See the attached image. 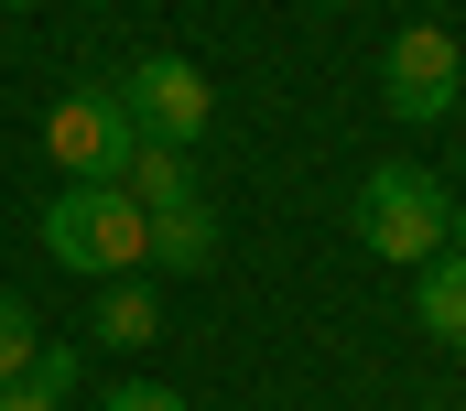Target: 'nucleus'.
Segmentation results:
<instances>
[{"instance_id":"obj_1","label":"nucleus","mask_w":466,"mask_h":411,"mask_svg":"<svg viewBox=\"0 0 466 411\" xmlns=\"http://www.w3.org/2000/svg\"><path fill=\"white\" fill-rule=\"evenodd\" d=\"M44 249L66 271H87V282H130L152 260V216L119 195V185H66V195L44 206Z\"/></svg>"},{"instance_id":"obj_2","label":"nucleus","mask_w":466,"mask_h":411,"mask_svg":"<svg viewBox=\"0 0 466 411\" xmlns=\"http://www.w3.org/2000/svg\"><path fill=\"white\" fill-rule=\"evenodd\" d=\"M348 216H358V249H369V260H412V271L456 238V195H445L423 163H380V174L358 185Z\"/></svg>"},{"instance_id":"obj_3","label":"nucleus","mask_w":466,"mask_h":411,"mask_svg":"<svg viewBox=\"0 0 466 411\" xmlns=\"http://www.w3.org/2000/svg\"><path fill=\"white\" fill-rule=\"evenodd\" d=\"M44 152L66 163V185H119L141 152V119L119 108V87H66L44 108Z\"/></svg>"},{"instance_id":"obj_4","label":"nucleus","mask_w":466,"mask_h":411,"mask_svg":"<svg viewBox=\"0 0 466 411\" xmlns=\"http://www.w3.org/2000/svg\"><path fill=\"white\" fill-rule=\"evenodd\" d=\"M119 108L141 119V141L196 152L207 119H218V87H207V65H185V55H130V65H119Z\"/></svg>"},{"instance_id":"obj_5","label":"nucleus","mask_w":466,"mask_h":411,"mask_svg":"<svg viewBox=\"0 0 466 411\" xmlns=\"http://www.w3.org/2000/svg\"><path fill=\"white\" fill-rule=\"evenodd\" d=\"M466 87V55L445 22H412V33H390V55H380V108L390 119H412V130H434Z\"/></svg>"},{"instance_id":"obj_6","label":"nucleus","mask_w":466,"mask_h":411,"mask_svg":"<svg viewBox=\"0 0 466 411\" xmlns=\"http://www.w3.org/2000/svg\"><path fill=\"white\" fill-rule=\"evenodd\" d=\"M412 314H423L434 346H466V249H434L412 271Z\"/></svg>"},{"instance_id":"obj_7","label":"nucleus","mask_w":466,"mask_h":411,"mask_svg":"<svg viewBox=\"0 0 466 411\" xmlns=\"http://www.w3.org/2000/svg\"><path fill=\"white\" fill-rule=\"evenodd\" d=\"M87 336L98 346H152L163 336V304H152V282L130 271V282H98V304H87Z\"/></svg>"},{"instance_id":"obj_8","label":"nucleus","mask_w":466,"mask_h":411,"mask_svg":"<svg viewBox=\"0 0 466 411\" xmlns=\"http://www.w3.org/2000/svg\"><path fill=\"white\" fill-rule=\"evenodd\" d=\"M119 195L141 206V216H174V206H196V163H185V152H163V141H141V152H130V174H119Z\"/></svg>"},{"instance_id":"obj_9","label":"nucleus","mask_w":466,"mask_h":411,"mask_svg":"<svg viewBox=\"0 0 466 411\" xmlns=\"http://www.w3.org/2000/svg\"><path fill=\"white\" fill-rule=\"evenodd\" d=\"M218 260V206H174V216H152V271H207Z\"/></svg>"},{"instance_id":"obj_10","label":"nucleus","mask_w":466,"mask_h":411,"mask_svg":"<svg viewBox=\"0 0 466 411\" xmlns=\"http://www.w3.org/2000/svg\"><path fill=\"white\" fill-rule=\"evenodd\" d=\"M66 390H76V346H33V368L0 379V411H66Z\"/></svg>"},{"instance_id":"obj_11","label":"nucleus","mask_w":466,"mask_h":411,"mask_svg":"<svg viewBox=\"0 0 466 411\" xmlns=\"http://www.w3.org/2000/svg\"><path fill=\"white\" fill-rule=\"evenodd\" d=\"M33 325H44V314L22 304V293H0V379H22V368H33V346H44Z\"/></svg>"},{"instance_id":"obj_12","label":"nucleus","mask_w":466,"mask_h":411,"mask_svg":"<svg viewBox=\"0 0 466 411\" xmlns=\"http://www.w3.org/2000/svg\"><path fill=\"white\" fill-rule=\"evenodd\" d=\"M98 411H185V401H174L163 379H119V390H109V401H98Z\"/></svg>"},{"instance_id":"obj_13","label":"nucleus","mask_w":466,"mask_h":411,"mask_svg":"<svg viewBox=\"0 0 466 411\" xmlns=\"http://www.w3.org/2000/svg\"><path fill=\"white\" fill-rule=\"evenodd\" d=\"M0 11H44V0H0Z\"/></svg>"},{"instance_id":"obj_14","label":"nucleus","mask_w":466,"mask_h":411,"mask_svg":"<svg viewBox=\"0 0 466 411\" xmlns=\"http://www.w3.org/2000/svg\"><path fill=\"white\" fill-rule=\"evenodd\" d=\"M456 249H466V206H456Z\"/></svg>"}]
</instances>
